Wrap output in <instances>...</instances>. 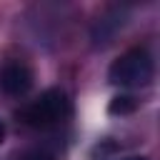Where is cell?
<instances>
[{
	"label": "cell",
	"instance_id": "277c9868",
	"mask_svg": "<svg viewBox=\"0 0 160 160\" xmlns=\"http://www.w3.org/2000/svg\"><path fill=\"white\" fill-rule=\"evenodd\" d=\"M135 110H138V100L132 95H118L108 105V112L110 115H128V112H135Z\"/></svg>",
	"mask_w": 160,
	"mask_h": 160
},
{
	"label": "cell",
	"instance_id": "3957f363",
	"mask_svg": "<svg viewBox=\"0 0 160 160\" xmlns=\"http://www.w3.org/2000/svg\"><path fill=\"white\" fill-rule=\"evenodd\" d=\"M32 80H35V75H32L30 65L22 60H5L0 68V90L5 95H12V98L25 95L32 88Z\"/></svg>",
	"mask_w": 160,
	"mask_h": 160
},
{
	"label": "cell",
	"instance_id": "7a4b0ae2",
	"mask_svg": "<svg viewBox=\"0 0 160 160\" xmlns=\"http://www.w3.org/2000/svg\"><path fill=\"white\" fill-rule=\"evenodd\" d=\"M152 75H155V62L145 48L125 50L120 58L112 60V65L108 70L110 82L120 85V88H145V85H150Z\"/></svg>",
	"mask_w": 160,
	"mask_h": 160
},
{
	"label": "cell",
	"instance_id": "8992f818",
	"mask_svg": "<svg viewBox=\"0 0 160 160\" xmlns=\"http://www.w3.org/2000/svg\"><path fill=\"white\" fill-rule=\"evenodd\" d=\"M2 140H5V122L0 120V142H2Z\"/></svg>",
	"mask_w": 160,
	"mask_h": 160
},
{
	"label": "cell",
	"instance_id": "6da1fadb",
	"mask_svg": "<svg viewBox=\"0 0 160 160\" xmlns=\"http://www.w3.org/2000/svg\"><path fill=\"white\" fill-rule=\"evenodd\" d=\"M70 115V100L60 88H48L42 90L35 100H30L22 110H20V120L30 128L38 130H48L60 125L65 118Z\"/></svg>",
	"mask_w": 160,
	"mask_h": 160
},
{
	"label": "cell",
	"instance_id": "52a82bcc",
	"mask_svg": "<svg viewBox=\"0 0 160 160\" xmlns=\"http://www.w3.org/2000/svg\"><path fill=\"white\" fill-rule=\"evenodd\" d=\"M122 160H145V158H138V155H132V158H122Z\"/></svg>",
	"mask_w": 160,
	"mask_h": 160
},
{
	"label": "cell",
	"instance_id": "5b68a950",
	"mask_svg": "<svg viewBox=\"0 0 160 160\" xmlns=\"http://www.w3.org/2000/svg\"><path fill=\"white\" fill-rule=\"evenodd\" d=\"M22 160H55V158H52V152H48L42 148H35V150H28L22 155Z\"/></svg>",
	"mask_w": 160,
	"mask_h": 160
}]
</instances>
